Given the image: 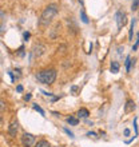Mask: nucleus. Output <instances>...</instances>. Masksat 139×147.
Wrapping results in <instances>:
<instances>
[{
	"label": "nucleus",
	"instance_id": "1",
	"mask_svg": "<svg viewBox=\"0 0 139 147\" xmlns=\"http://www.w3.org/2000/svg\"><path fill=\"white\" fill-rule=\"evenodd\" d=\"M56 13H58V5H56V4H50V5L42 12L40 19H39V24L43 26V27H47V26L52 22V19L55 18Z\"/></svg>",
	"mask_w": 139,
	"mask_h": 147
},
{
	"label": "nucleus",
	"instance_id": "2",
	"mask_svg": "<svg viewBox=\"0 0 139 147\" xmlns=\"http://www.w3.org/2000/svg\"><path fill=\"white\" fill-rule=\"evenodd\" d=\"M36 79L43 84H52L56 79V71L55 70H43L36 74Z\"/></svg>",
	"mask_w": 139,
	"mask_h": 147
},
{
	"label": "nucleus",
	"instance_id": "3",
	"mask_svg": "<svg viewBox=\"0 0 139 147\" xmlns=\"http://www.w3.org/2000/svg\"><path fill=\"white\" fill-rule=\"evenodd\" d=\"M35 135H32V134H28V132H26V134H23V136H22V144H23L24 147H32L35 144Z\"/></svg>",
	"mask_w": 139,
	"mask_h": 147
},
{
	"label": "nucleus",
	"instance_id": "4",
	"mask_svg": "<svg viewBox=\"0 0 139 147\" xmlns=\"http://www.w3.org/2000/svg\"><path fill=\"white\" fill-rule=\"evenodd\" d=\"M115 19H116V24H118V28H122L126 24V13L122 11H118L115 13Z\"/></svg>",
	"mask_w": 139,
	"mask_h": 147
},
{
	"label": "nucleus",
	"instance_id": "5",
	"mask_svg": "<svg viewBox=\"0 0 139 147\" xmlns=\"http://www.w3.org/2000/svg\"><path fill=\"white\" fill-rule=\"evenodd\" d=\"M44 52H46V47L43 46V44H36V46H34V48H32V58H39V56H42Z\"/></svg>",
	"mask_w": 139,
	"mask_h": 147
},
{
	"label": "nucleus",
	"instance_id": "6",
	"mask_svg": "<svg viewBox=\"0 0 139 147\" xmlns=\"http://www.w3.org/2000/svg\"><path fill=\"white\" fill-rule=\"evenodd\" d=\"M19 130V124L16 120H12L11 124H9V127H8V132H9V135L11 136H16V132Z\"/></svg>",
	"mask_w": 139,
	"mask_h": 147
},
{
	"label": "nucleus",
	"instance_id": "7",
	"mask_svg": "<svg viewBox=\"0 0 139 147\" xmlns=\"http://www.w3.org/2000/svg\"><path fill=\"white\" fill-rule=\"evenodd\" d=\"M134 110H135V103H134V100L128 99V100L126 102V105H124V112L128 114V112L134 111Z\"/></svg>",
	"mask_w": 139,
	"mask_h": 147
},
{
	"label": "nucleus",
	"instance_id": "8",
	"mask_svg": "<svg viewBox=\"0 0 139 147\" xmlns=\"http://www.w3.org/2000/svg\"><path fill=\"white\" fill-rule=\"evenodd\" d=\"M88 115H90V112L87 109H80L78 111V116H79V118H87Z\"/></svg>",
	"mask_w": 139,
	"mask_h": 147
},
{
	"label": "nucleus",
	"instance_id": "9",
	"mask_svg": "<svg viewBox=\"0 0 139 147\" xmlns=\"http://www.w3.org/2000/svg\"><path fill=\"white\" fill-rule=\"evenodd\" d=\"M111 72L112 74L119 72V63L118 62H112L111 63Z\"/></svg>",
	"mask_w": 139,
	"mask_h": 147
},
{
	"label": "nucleus",
	"instance_id": "10",
	"mask_svg": "<svg viewBox=\"0 0 139 147\" xmlns=\"http://www.w3.org/2000/svg\"><path fill=\"white\" fill-rule=\"evenodd\" d=\"M131 64H132V60H131V56H127L126 58V62H124V66H126V71H130L131 68Z\"/></svg>",
	"mask_w": 139,
	"mask_h": 147
},
{
	"label": "nucleus",
	"instance_id": "11",
	"mask_svg": "<svg viewBox=\"0 0 139 147\" xmlns=\"http://www.w3.org/2000/svg\"><path fill=\"white\" fill-rule=\"evenodd\" d=\"M35 147H51V144L47 142V140H39Z\"/></svg>",
	"mask_w": 139,
	"mask_h": 147
},
{
	"label": "nucleus",
	"instance_id": "12",
	"mask_svg": "<svg viewBox=\"0 0 139 147\" xmlns=\"http://www.w3.org/2000/svg\"><path fill=\"white\" fill-rule=\"evenodd\" d=\"M67 122H68L71 126H76V124L79 123V120H78L76 118H74V116H70V118H67Z\"/></svg>",
	"mask_w": 139,
	"mask_h": 147
},
{
	"label": "nucleus",
	"instance_id": "13",
	"mask_svg": "<svg viewBox=\"0 0 139 147\" xmlns=\"http://www.w3.org/2000/svg\"><path fill=\"white\" fill-rule=\"evenodd\" d=\"M80 19H82V22H83V23H88V18H87V15H86L84 13V11H82L80 12Z\"/></svg>",
	"mask_w": 139,
	"mask_h": 147
},
{
	"label": "nucleus",
	"instance_id": "14",
	"mask_svg": "<svg viewBox=\"0 0 139 147\" xmlns=\"http://www.w3.org/2000/svg\"><path fill=\"white\" fill-rule=\"evenodd\" d=\"M34 109L36 110L38 112H40V115H44V111H43V109H42V107H39L38 105H34Z\"/></svg>",
	"mask_w": 139,
	"mask_h": 147
},
{
	"label": "nucleus",
	"instance_id": "15",
	"mask_svg": "<svg viewBox=\"0 0 139 147\" xmlns=\"http://www.w3.org/2000/svg\"><path fill=\"white\" fill-rule=\"evenodd\" d=\"M138 5H139V0H135V1L132 3L131 9H132V11H135V9H138Z\"/></svg>",
	"mask_w": 139,
	"mask_h": 147
},
{
	"label": "nucleus",
	"instance_id": "16",
	"mask_svg": "<svg viewBox=\"0 0 139 147\" xmlns=\"http://www.w3.org/2000/svg\"><path fill=\"white\" fill-rule=\"evenodd\" d=\"M134 24H135V20L131 22V27H130V39H132V30H134Z\"/></svg>",
	"mask_w": 139,
	"mask_h": 147
},
{
	"label": "nucleus",
	"instance_id": "17",
	"mask_svg": "<svg viewBox=\"0 0 139 147\" xmlns=\"http://www.w3.org/2000/svg\"><path fill=\"white\" fill-rule=\"evenodd\" d=\"M71 91H72L74 95H76V92H78V87H76V86H72V87H71Z\"/></svg>",
	"mask_w": 139,
	"mask_h": 147
},
{
	"label": "nucleus",
	"instance_id": "18",
	"mask_svg": "<svg viewBox=\"0 0 139 147\" xmlns=\"http://www.w3.org/2000/svg\"><path fill=\"white\" fill-rule=\"evenodd\" d=\"M64 131H66V132H67V134H68V135H70V136H71V138H74V134H72V132H71V131H70L68 128H64Z\"/></svg>",
	"mask_w": 139,
	"mask_h": 147
},
{
	"label": "nucleus",
	"instance_id": "19",
	"mask_svg": "<svg viewBox=\"0 0 139 147\" xmlns=\"http://www.w3.org/2000/svg\"><path fill=\"white\" fill-rule=\"evenodd\" d=\"M128 135H130V130L126 128V130H124V136H128Z\"/></svg>",
	"mask_w": 139,
	"mask_h": 147
},
{
	"label": "nucleus",
	"instance_id": "20",
	"mask_svg": "<svg viewBox=\"0 0 139 147\" xmlns=\"http://www.w3.org/2000/svg\"><path fill=\"white\" fill-rule=\"evenodd\" d=\"M18 92H22V91H23V86H18Z\"/></svg>",
	"mask_w": 139,
	"mask_h": 147
},
{
	"label": "nucleus",
	"instance_id": "21",
	"mask_svg": "<svg viewBox=\"0 0 139 147\" xmlns=\"http://www.w3.org/2000/svg\"><path fill=\"white\" fill-rule=\"evenodd\" d=\"M122 50H123V47H122V46H119V47H118V54H122Z\"/></svg>",
	"mask_w": 139,
	"mask_h": 147
},
{
	"label": "nucleus",
	"instance_id": "22",
	"mask_svg": "<svg viewBox=\"0 0 139 147\" xmlns=\"http://www.w3.org/2000/svg\"><path fill=\"white\" fill-rule=\"evenodd\" d=\"M24 99H26V100H30V99H31V95H30V94H28V95H26V96H24Z\"/></svg>",
	"mask_w": 139,
	"mask_h": 147
},
{
	"label": "nucleus",
	"instance_id": "23",
	"mask_svg": "<svg viewBox=\"0 0 139 147\" xmlns=\"http://www.w3.org/2000/svg\"><path fill=\"white\" fill-rule=\"evenodd\" d=\"M28 38H30V34H28V32H26V34H24V39H26V40H27Z\"/></svg>",
	"mask_w": 139,
	"mask_h": 147
},
{
	"label": "nucleus",
	"instance_id": "24",
	"mask_svg": "<svg viewBox=\"0 0 139 147\" xmlns=\"http://www.w3.org/2000/svg\"><path fill=\"white\" fill-rule=\"evenodd\" d=\"M95 135H96L95 132H88V134H87V136H95Z\"/></svg>",
	"mask_w": 139,
	"mask_h": 147
},
{
	"label": "nucleus",
	"instance_id": "25",
	"mask_svg": "<svg viewBox=\"0 0 139 147\" xmlns=\"http://www.w3.org/2000/svg\"><path fill=\"white\" fill-rule=\"evenodd\" d=\"M0 105H1V106H0V107H1V111H3V110H4V102L1 100V103H0Z\"/></svg>",
	"mask_w": 139,
	"mask_h": 147
},
{
	"label": "nucleus",
	"instance_id": "26",
	"mask_svg": "<svg viewBox=\"0 0 139 147\" xmlns=\"http://www.w3.org/2000/svg\"><path fill=\"white\" fill-rule=\"evenodd\" d=\"M138 40H139V32H138Z\"/></svg>",
	"mask_w": 139,
	"mask_h": 147
},
{
	"label": "nucleus",
	"instance_id": "27",
	"mask_svg": "<svg viewBox=\"0 0 139 147\" xmlns=\"http://www.w3.org/2000/svg\"><path fill=\"white\" fill-rule=\"evenodd\" d=\"M79 1H82V3H83V0H79Z\"/></svg>",
	"mask_w": 139,
	"mask_h": 147
}]
</instances>
